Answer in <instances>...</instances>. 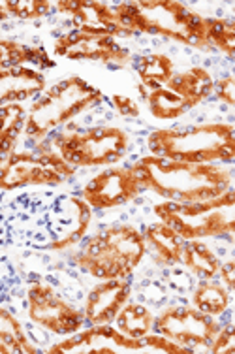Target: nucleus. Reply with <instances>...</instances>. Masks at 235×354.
Segmentation results:
<instances>
[{"label":"nucleus","instance_id":"nucleus-4","mask_svg":"<svg viewBox=\"0 0 235 354\" xmlns=\"http://www.w3.org/2000/svg\"><path fill=\"white\" fill-rule=\"evenodd\" d=\"M145 254L147 245L140 228L113 225L91 236L74 254V264L98 281L128 279Z\"/></svg>","mask_w":235,"mask_h":354},{"label":"nucleus","instance_id":"nucleus-13","mask_svg":"<svg viewBox=\"0 0 235 354\" xmlns=\"http://www.w3.org/2000/svg\"><path fill=\"white\" fill-rule=\"evenodd\" d=\"M53 53L68 61H93L111 66H126L132 62V53L111 36L87 35L75 28L53 41Z\"/></svg>","mask_w":235,"mask_h":354},{"label":"nucleus","instance_id":"nucleus-23","mask_svg":"<svg viewBox=\"0 0 235 354\" xmlns=\"http://www.w3.org/2000/svg\"><path fill=\"white\" fill-rule=\"evenodd\" d=\"M175 74L173 59L166 53H149L140 57L138 61V77L141 87L153 88L166 87Z\"/></svg>","mask_w":235,"mask_h":354},{"label":"nucleus","instance_id":"nucleus-1","mask_svg":"<svg viewBox=\"0 0 235 354\" xmlns=\"http://www.w3.org/2000/svg\"><path fill=\"white\" fill-rule=\"evenodd\" d=\"M130 168L143 191L177 204L211 200L234 187V171L226 164H192L145 155Z\"/></svg>","mask_w":235,"mask_h":354},{"label":"nucleus","instance_id":"nucleus-6","mask_svg":"<svg viewBox=\"0 0 235 354\" xmlns=\"http://www.w3.org/2000/svg\"><path fill=\"white\" fill-rule=\"evenodd\" d=\"M160 223L171 226L185 241L207 238H234L235 192L234 187L220 196L203 202H160L153 207Z\"/></svg>","mask_w":235,"mask_h":354},{"label":"nucleus","instance_id":"nucleus-14","mask_svg":"<svg viewBox=\"0 0 235 354\" xmlns=\"http://www.w3.org/2000/svg\"><path fill=\"white\" fill-rule=\"evenodd\" d=\"M53 8L59 14L70 15L75 30L87 32V35L111 36L115 40L130 38V32L122 27L115 10L108 2L98 0H59Z\"/></svg>","mask_w":235,"mask_h":354},{"label":"nucleus","instance_id":"nucleus-24","mask_svg":"<svg viewBox=\"0 0 235 354\" xmlns=\"http://www.w3.org/2000/svg\"><path fill=\"white\" fill-rule=\"evenodd\" d=\"M155 317L156 315L147 306L128 301L113 322L119 332H122L128 337L141 339L155 330Z\"/></svg>","mask_w":235,"mask_h":354},{"label":"nucleus","instance_id":"nucleus-32","mask_svg":"<svg viewBox=\"0 0 235 354\" xmlns=\"http://www.w3.org/2000/svg\"><path fill=\"white\" fill-rule=\"evenodd\" d=\"M213 95L216 96V100H220L222 104H226L229 108L235 106V77L232 74L226 77H220L218 82H215V88Z\"/></svg>","mask_w":235,"mask_h":354},{"label":"nucleus","instance_id":"nucleus-28","mask_svg":"<svg viewBox=\"0 0 235 354\" xmlns=\"http://www.w3.org/2000/svg\"><path fill=\"white\" fill-rule=\"evenodd\" d=\"M25 123H27V108L23 104L15 102L2 106L0 108V142L15 149L21 134L25 132Z\"/></svg>","mask_w":235,"mask_h":354},{"label":"nucleus","instance_id":"nucleus-3","mask_svg":"<svg viewBox=\"0 0 235 354\" xmlns=\"http://www.w3.org/2000/svg\"><path fill=\"white\" fill-rule=\"evenodd\" d=\"M149 155L192 164H232L235 160V127L202 123L182 129H156L147 138Z\"/></svg>","mask_w":235,"mask_h":354},{"label":"nucleus","instance_id":"nucleus-7","mask_svg":"<svg viewBox=\"0 0 235 354\" xmlns=\"http://www.w3.org/2000/svg\"><path fill=\"white\" fill-rule=\"evenodd\" d=\"M53 149L70 166L108 168L117 166L130 149V134L121 127H93L83 132H64L51 140Z\"/></svg>","mask_w":235,"mask_h":354},{"label":"nucleus","instance_id":"nucleus-10","mask_svg":"<svg viewBox=\"0 0 235 354\" xmlns=\"http://www.w3.org/2000/svg\"><path fill=\"white\" fill-rule=\"evenodd\" d=\"M220 322L215 317L198 311L192 306H171L155 317L156 334L194 351V347H209L218 332Z\"/></svg>","mask_w":235,"mask_h":354},{"label":"nucleus","instance_id":"nucleus-26","mask_svg":"<svg viewBox=\"0 0 235 354\" xmlns=\"http://www.w3.org/2000/svg\"><path fill=\"white\" fill-rule=\"evenodd\" d=\"M203 30L209 49L220 51L226 59H235V21L226 17H203Z\"/></svg>","mask_w":235,"mask_h":354},{"label":"nucleus","instance_id":"nucleus-27","mask_svg":"<svg viewBox=\"0 0 235 354\" xmlns=\"http://www.w3.org/2000/svg\"><path fill=\"white\" fill-rule=\"evenodd\" d=\"M145 102L151 111V115L160 121H173L179 119L188 111V106L182 102L181 96H177L168 87H158L147 91Z\"/></svg>","mask_w":235,"mask_h":354},{"label":"nucleus","instance_id":"nucleus-15","mask_svg":"<svg viewBox=\"0 0 235 354\" xmlns=\"http://www.w3.org/2000/svg\"><path fill=\"white\" fill-rule=\"evenodd\" d=\"M132 298V285L128 279H106L88 290L83 306L87 324H113L117 315Z\"/></svg>","mask_w":235,"mask_h":354},{"label":"nucleus","instance_id":"nucleus-33","mask_svg":"<svg viewBox=\"0 0 235 354\" xmlns=\"http://www.w3.org/2000/svg\"><path fill=\"white\" fill-rule=\"evenodd\" d=\"M216 277H220V283L228 290H232L234 292L235 288V260L229 259L226 260V262H222L220 264V270H218V275Z\"/></svg>","mask_w":235,"mask_h":354},{"label":"nucleus","instance_id":"nucleus-25","mask_svg":"<svg viewBox=\"0 0 235 354\" xmlns=\"http://www.w3.org/2000/svg\"><path fill=\"white\" fill-rule=\"evenodd\" d=\"M0 341L14 354L40 353V348L28 337L23 322L4 306H0Z\"/></svg>","mask_w":235,"mask_h":354},{"label":"nucleus","instance_id":"nucleus-17","mask_svg":"<svg viewBox=\"0 0 235 354\" xmlns=\"http://www.w3.org/2000/svg\"><path fill=\"white\" fill-rule=\"evenodd\" d=\"M166 87L181 96L188 109H192L213 96L215 80L205 66H192L182 72H175Z\"/></svg>","mask_w":235,"mask_h":354},{"label":"nucleus","instance_id":"nucleus-8","mask_svg":"<svg viewBox=\"0 0 235 354\" xmlns=\"http://www.w3.org/2000/svg\"><path fill=\"white\" fill-rule=\"evenodd\" d=\"M75 174L74 166L40 142L36 151L14 149L0 164V191L12 192L25 187H59Z\"/></svg>","mask_w":235,"mask_h":354},{"label":"nucleus","instance_id":"nucleus-18","mask_svg":"<svg viewBox=\"0 0 235 354\" xmlns=\"http://www.w3.org/2000/svg\"><path fill=\"white\" fill-rule=\"evenodd\" d=\"M55 66V59L41 46H27L12 38H0V68H34L44 72Z\"/></svg>","mask_w":235,"mask_h":354},{"label":"nucleus","instance_id":"nucleus-30","mask_svg":"<svg viewBox=\"0 0 235 354\" xmlns=\"http://www.w3.org/2000/svg\"><path fill=\"white\" fill-rule=\"evenodd\" d=\"M209 353L213 354H234L235 353V328L232 324L218 328V332L209 343Z\"/></svg>","mask_w":235,"mask_h":354},{"label":"nucleus","instance_id":"nucleus-29","mask_svg":"<svg viewBox=\"0 0 235 354\" xmlns=\"http://www.w3.org/2000/svg\"><path fill=\"white\" fill-rule=\"evenodd\" d=\"M8 17L19 21L44 19L53 12V2L49 0H2Z\"/></svg>","mask_w":235,"mask_h":354},{"label":"nucleus","instance_id":"nucleus-19","mask_svg":"<svg viewBox=\"0 0 235 354\" xmlns=\"http://www.w3.org/2000/svg\"><path fill=\"white\" fill-rule=\"evenodd\" d=\"M143 239L147 245V252H153V257L160 266L171 268L181 264L182 247L185 239L166 223H153L143 230Z\"/></svg>","mask_w":235,"mask_h":354},{"label":"nucleus","instance_id":"nucleus-31","mask_svg":"<svg viewBox=\"0 0 235 354\" xmlns=\"http://www.w3.org/2000/svg\"><path fill=\"white\" fill-rule=\"evenodd\" d=\"M111 106L115 111L124 119H138L141 115L140 104L135 102L134 98H130L126 95H113L111 96Z\"/></svg>","mask_w":235,"mask_h":354},{"label":"nucleus","instance_id":"nucleus-16","mask_svg":"<svg viewBox=\"0 0 235 354\" xmlns=\"http://www.w3.org/2000/svg\"><path fill=\"white\" fill-rule=\"evenodd\" d=\"M46 87L47 80L44 72L34 68H0V108L6 104L34 100Z\"/></svg>","mask_w":235,"mask_h":354},{"label":"nucleus","instance_id":"nucleus-5","mask_svg":"<svg viewBox=\"0 0 235 354\" xmlns=\"http://www.w3.org/2000/svg\"><path fill=\"white\" fill-rule=\"evenodd\" d=\"M102 102L104 93L100 88L79 75H70L53 83L51 87H46L40 96L34 98V102L27 108V123L23 134L34 142H44L55 130Z\"/></svg>","mask_w":235,"mask_h":354},{"label":"nucleus","instance_id":"nucleus-34","mask_svg":"<svg viewBox=\"0 0 235 354\" xmlns=\"http://www.w3.org/2000/svg\"><path fill=\"white\" fill-rule=\"evenodd\" d=\"M12 151H14V149H12L10 145H6V143L0 142V164L4 162V160L10 157V153H12Z\"/></svg>","mask_w":235,"mask_h":354},{"label":"nucleus","instance_id":"nucleus-2","mask_svg":"<svg viewBox=\"0 0 235 354\" xmlns=\"http://www.w3.org/2000/svg\"><path fill=\"white\" fill-rule=\"evenodd\" d=\"M115 15L130 35L168 38L187 48L209 51L203 15L177 0H130L113 6Z\"/></svg>","mask_w":235,"mask_h":354},{"label":"nucleus","instance_id":"nucleus-20","mask_svg":"<svg viewBox=\"0 0 235 354\" xmlns=\"http://www.w3.org/2000/svg\"><path fill=\"white\" fill-rule=\"evenodd\" d=\"M66 209L70 212V226L66 232L59 234L49 243V249L55 252H64L81 243L83 238L87 236L91 221H93V209L81 196L66 198Z\"/></svg>","mask_w":235,"mask_h":354},{"label":"nucleus","instance_id":"nucleus-35","mask_svg":"<svg viewBox=\"0 0 235 354\" xmlns=\"http://www.w3.org/2000/svg\"><path fill=\"white\" fill-rule=\"evenodd\" d=\"M0 354H12V351H10V348H8L6 345L2 343V341H0Z\"/></svg>","mask_w":235,"mask_h":354},{"label":"nucleus","instance_id":"nucleus-11","mask_svg":"<svg viewBox=\"0 0 235 354\" xmlns=\"http://www.w3.org/2000/svg\"><path fill=\"white\" fill-rule=\"evenodd\" d=\"M141 192L143 187L132 168L108 166L81 189V198L93 212H109L134 202Z\"/></svg>","mask_w":235,"mask_h":354},{"label":"nucleus","instance_id":"nucleus-22","mask_svg":"<svg viewBox=\"0 0 235 354\" xmlns=\"http://www.w3.org/2000/svg\"><path fill=\"white\" fill-rule=\"evenodd\" d=\"M190 304L198 311L216 319L226 313L232 306V290H228L220 281L202 279L192 290Z\"/></svg>","mask_w":235,"mask_h":354},{"label":"nucleus","instance_id":"nucleus-12","mask_svg":"<svg viewBox=\"0 0 235 354\" xmlns=\"http://www.w3.org/2000/svg\"><path fill=\"white\" fill-rule=\"evenodd\" d=\"M149 351L145 339L128 337L111 324H88L47 348L49 354H115Z\"/></svg>","mask_w":235,"mask_h":354},{"label":"nucleus","instance_id":"nucleus-21","mask_svg":"<svg viewBox=\"0 0 235 354\" xmlns=\"http://www.w3.org/2000/svg\"><path fill=\"white\" fill-rule=\"evenodd\" d=\"M220 259L211 247L205 243V239H188L182 247L181 266L188 272L194 273L200 279H216L220 270Z\"/></svg>","mask_w":235,"mask_h":354},{"label":"nucleus","instance_id":"nucleus-9","mask_svg":"<svg viewBox=\"0 0 235 354\" xmlns=\"http://www.w3.org/2000/svg\"><path fill=\"white\" fill-rule=\"evenodd\" d=\"M27 315L32 324L49 334H77L85 328V315L46 281H34L27 288Z\"/></svg>","mask_w":235,"mask_h":354}]
</instances>
